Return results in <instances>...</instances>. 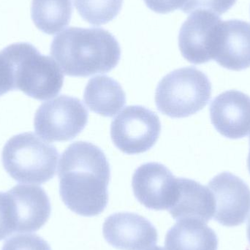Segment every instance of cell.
I'll return each mask as SVG.
<instances>
[{
  "mask_svg": "<svg viewBox=\"0 0 250 250\" xmlns=\"http://www.w3.org/2000/svg\"><path fill=\"white\" fill-rule=\"evenodd\" d=\"M58 176L60 196L69 209L84 217L105 209L111 169L99 147L84 141L70 144L62 154Z\"/></svg>",
  "mask_w": 250,
  "mask_h": 250,
  "instance_id": "cell-1",
  "label": "cell"
},
{
  "mask_svg": "<svg viewBox=\"0 0 250 250\" xmlns=\"http://www.w3.org/2000/svg\"><path fill=\"white\" fill-rule=\"evenodd\" d=\"M211 97L208 76L194 67L177 69L166 75L155 92L157 109L170 118H185L201 111Z\"/></svg>",
  "mask_w": 250,
  "mask_h": 250,
  "instance_id": "cell-5",
  "label": "cell"
},
{
  "mask_svg": "<svg viewBox=\"0 0 250 250\" xmlns=\"http://www.w3.org/2000/svg\"><path fill=\"white\" fill-rule=\"evenodd\" d=\"M15 90L11 67L1 51H0V96Z\"/></svg>",
  "mask_w": 250,
  "mask_h": 250,
  "instance_id": "cell-23",
  "label": "cell"
},
{
  "mask_svg": "<svg viewBox=\"0 0 250 250\" xmlns=\"http://www.w3.org/2000/svg\"><path fill=\"white\" fill-rule=\"evenodd\" d=\"M13 233L16 229L13 201L8 192H0V241Z\"/></svg>",
  "mask_w": 250,
  "mask_h": 250,
  "instance_id": "cell-21",
  "label": "cell"
},
{
  "mask_svg": "<svg viewBox=\"0 0 250 250\" xmlns=\"http://www.w3.org/2000/svg\"><path fill=\"white\" fill-rule=\"evenodd\" d=\"M215 202L214 218L226 227H236L246 221L250 214V189L240 178L223 172L208 185Z\"/></svg>",
  "mask_w": 250,
  "mask_h": 250,
  "instance_id": "cell-9",
  "label": "cell"
},
{
  "mask_svg": "<svg viewBox=\"0 0 250 250\" xmlns=\"http://www.w3.org/2000/svg\"><path fill=\"white\" fill-rule=\"evenodd\" d=\"M73 13L72 0H32L31 16L38 29L54 35L70 23Z\"/></svg>",
  "mask_w": 250,
  "mask_h": 250,
  "instance_id": "cell-18",
  "label": "cell"
},
{
  "mask_svg": "<svg viewBox=\"0 0 250 250\" xmlns=\"http://www.w3.org/2000/svg\"><path fill=\"white\" fill-rule=\"evenodd\" d=\"M165 247L167 250H217L218 238L205 222L182 219L166 233Z\"/></svg>",
  "mask_w": 250,
  "mask_h": 250,
  "instance_id": "cell-16",
  "label": "cell"
},
{
  "mask_svg": "<svg viewBox=\"0 0 250 250\" xmlns=\"http://www.w3.org/2000/svg\"><path fill=\"white\" fill-rule=\"evenodd\" d=\"M103 232L109 245L121 250H146L156 245L158 239L155 227L135 213L111 214L105 220Z\"/></svg>",
  "mask_w": 250,
  "mask_h": 250,
  "instance_id": "cell-11",
  "label": "cell"
},
{
  "mask_svg": "<svg viewBox=\"0 0 250 250\" xmlns=\"http://www.w3.org/2000/svg\"><path fill=\"white\" fill-rule=\"evenodd\" d=\"M210 117L217 132L230 139H239L250 132V97L229 90L216 97L210 105Z\"/></svg>",
  "mask_w": 250,
  "mask_h": 250,
  "instance_id": "cell-12",
  "label": "cell"
},
{
  "mask_svg": "<svg viewBox=\"0 0 250 250\" xmlns=\"http://www.w3.org/2000/svg\"><path fill=\"white\" fill-rule=\"evenodd\" d=\"M248 170H249L250 173V150L249 156H248Z\"/></svg>",
  "mask_w": 250,
  "mask_h": 250,
  "instance_id": "cell-27",
  "label": "cell"
},
{
  "mask_svg": "<svg viewBox=\"0 0 250 250\" xmlns=\"http://www.w3.org/2000/svg\"><path fill=\"white\" fill-rule=\"evenodd\" d=\"M59 152L55 146L42 141L33 132L12 137L1 153L4 170L16 182L41 184L54 178Z\"/></svg>",
  "mask_w": 250,
  "mask_h": 250,
  "instance_id": "cell-4",
  "label": "cell"
},
{
  "mask_svg": "<svg viewBox=\"0 0 250 250\" xmlns=\"http://www.w3.org/2000/svg\"><path fill=\"white\" fill-rule=\"evenodd\" d=\"M51 55L67 76L88 77L117 67L121 48L114 35L105 29L70 27L54 38Z\"/></svg>",
  "mask_w": 250,
  "mask_h": 250,
  "instance_id": "cell-2",
  "label": "cell"
},
{
  "mask_svg": "<svg viewBox=\"0 0 250 250\" xmlns=\"http://www.w3.org/2000/svg\"><path fill=\"white\" fill-rule=\"evenodd\" d=\"M123 0H75V5L83 20L95 26L105 24L117 17Z\"/></svg>",
  "mask_w": 250,
  "mask_h": 250,
  "instance_id": "cell-19",
  "label": "cell"
},
{
  "mask_svg": "<svg viewBox=\"0 0 250 250\" xmlns=\"http://www.w3.org/2000/svg\"><path fill=\"white\" fill-rule=\"evenodd\" d=\"M89 109L104 117H112L126 104V96L121 85L106 76H98L88 82L83 94Z\"/></svg>",
  "mask_w": 250,
  "mask_h": 250,
  "instance_id": "cell-17",
  "label": "cell"
},
{
  "mask_svg": "<svg viewBox=\"0 0 250 250\" xmlns=\"http://www.w3.org/2000/svg\"><path fill=\"white\" fill-rule=\"evenodd\" d=\"M1 51L10 63L15 89L38 101L60 93L64 76L52 58L42 55L27 42L12 44Z\"/></svg>",
  "mask_w": 250,
  "mask_h": 250,
  "instance_id": "cell-3",
  "label": "cell"
},
{
  "mask_svg": "<svg viewBox=\"0 0 250 250\" xmlns=\"http://www.w3.org/2000/svg\"><path fill=\"white\" fill-rule=\"evenodd\" d=\"M236 1L237 0H187L181 10L185 13H193L199 10H207L220 16L232 8Z\"/></svg>",
  "mask_w": 250,
  "mask_h": 250,
  "instance_id": "cell-22",
  "label": "cell"
},
{
  "mask_svg": "<svg viewBox=\"0 0 250 250\" xmlns=\"http://www.w3.org/2000/svg\"><path fill=\"white\" fill-rule=\"evenodd\" d=\"M87 109L80 100L60 95L42 104L34 120L36 133L48 142L74 139L88 123Z\"/></svg>",
  "mask_w": 250,
  "mask_h": 250,
  "instance_id": "cell-6",
  "label": "cell"
},
{
  "mask_svg": "<svg viewBox=\"0 0 250 250\" xmlns=\"http://www.w3.org/2000/svg\"><path fill=\"white\" fill-rule=\"evenodd\" d=\"M161 123L156 113L141 106L126 107L111 123L114 145L127 154L146 152L157 143Z\"/></svg>",
  "mask_w": 250,
  "mask_h": 250,
  "instance_id": "cell-7",
  "label": "cell"
},
{
  "mask_svg": "<svg viewBox=\"0 0 250 250\" xmlns=\"http://www.w3.org/2000/svg\"><path fill=\"white\" fill-rule=\"evenodd\" d=\"M134 195L148 209L167 210L178 191V179L164 165L148 163L136 169L132 181Z\"/></svg>",
  "mask_w": 250,
  "mask_h": 250,
  "instance_id": "cell-10",
  "label": "cell"
},
{
  "mask_svg": "<svg viewBox=\"0 0 250 250\" xmlns=\"http://www.w3.org/2000/svg\"><path fill=\"white\" fill-rule=\"evenodd\" d=\"M222 23L219 16L211 12H193L179 32V46L184 58L195 64L214 60Z\"/></svg>",
  "mask_w": 250,
  "mask_h": 250,
  "instance_id": "cell-8",
  "label": "cell"
},
{
  "mask_svg": "<svg viewBox=\"0 0 250 250\" xmlns=\"http://www.w3.org/2000/svg\"><path fill=\"white\" fill-rule=\"evenodd\" d=\"M247 233H248V239L250 244V218L248 223V229H247Z\"/></svg>",
  "mask_w": 250,
  "mask_h": 250,
  "instance_id": "cell-25",
  "label": "cell"
},
{
  "mask_svg": "<svg viewBox=\"0 0 250 250\" xmlns=\"http://www.w3.org/2000/svg\"><path fill=\"white\" fill-rule=\"evenodd\" d=\"M146 250H165L164 248H160V247H152V248H148Z\"/></svg>",
  "mask_w": 250,
  "mask_h": 250,
  "instance_id": "cell-26",
  "label": "cell"
},
{
  "mask_svg": "<svg viewBox=\"0 0 250 250\" xmlns=\"http://www.w3.org/2000/svg\"><path fill=\"white\" fill-rule=\"evenodd\" d=\"M1 250H51V248L38 235L19 234L7 239Z\"/></svg>",
  "mask_w": 250,
  "mask_h": 250,
  "instance_id": "cell-20",
  "label": "cell"
},
{
  "mask_svg": "<svg viewBox=\"0 0 250 250\" xmlns=\"http://www.w3.org/2000/svg\"><path fill=\"white\" fill-rule=\"evenodd\" d=\"M14 208L16 233H31L40 230L49 219L51 202L39 186L16 185L8 191Z\"/></svg>",
  "mask_w": 250,
  "mask_h": 250,
  "instance_id": "cell-13",
  "label": "cell"
},
{
  "mask_svg": "<svg viewBox=\"0 0 250 250\" xmlns=\"http://www.w3.org/2000/svg\"><path fill=\"white\" fill-rule=\"evenodd\" d=\"M215 202L208 187L179 178L176 200L168 209L174 220L193 218L208 223L214 217Z\"/></svg>",
  "mask_w": 250,
  "mask_h": 250,
  "instance_id": "cell-15",
  "label": "cell"
},
{
  "mask_svg": "<svg viewBox=\"0 0 250 250\" xmlns=\"http://www.w3.org/2000/svg\"><path fill=\"white\" fill-rule=\"evenodd\" d=\"M214 60L234 71L250 67V23L236 19L223 21Z\"/></svg>",
  "mask_w": 250,
  "mask_h": 250,
  "instance_id": "cell-14",
  "label": "cell"
},
{
  "mask_svg": "<svg viewBox=\"0 0 250 250\" xmlns=\"http://www.w3.org/2000/svg\"><path fill=\"white\" fill-rule=\"evenodd\" d=\"M150 10L157 13H170L177 9H182L187 0H144Z\"/></svg>",
  "mask_w": 250,
  "mask_h": 250,
  "instance_id": "cell-24",
  "label": "cell"
}]
</instances>
